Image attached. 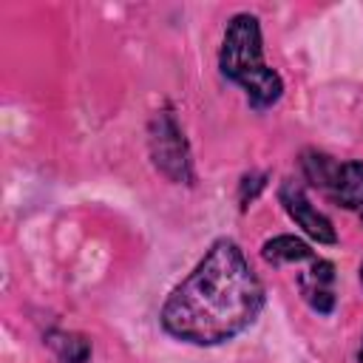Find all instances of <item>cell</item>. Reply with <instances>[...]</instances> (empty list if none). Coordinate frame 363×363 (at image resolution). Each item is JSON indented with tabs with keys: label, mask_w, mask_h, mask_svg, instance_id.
Segmentation results:
<instances>
[{
	"label": "cell",
	"mask_w": 363,
	"mask_h": 363,
	"mask_svg": "<svg viewBox=\"0 0 363 363\" xmlns=\"http://www.w3.org/2000/svg\"><path fill=\"white\" fill-rule=\"evenodd\" d=\"M267 187V173H247L244 179H241V184H238V201H241V210H247L255 199H258V193Z\"/></svg>",
	"instance_id": "9c48e42d"
},
{
	"label": "cell",
	"mask_w": 363,
	"mask_h": 363,
	"mask_svg": "<svg viewBox=\"0 0 363 363\" xmlns=\"http://www.w3.org/2000/svg\"><path fill=\"white\" fill-rule=\"evenodd\" d=\"M360 284H363V264H360Z\"/></svg>",
	"instance_id": "8fae6325"
},
{
	"label": "cell",
	"mask_w": 363,
	"mask_h": 363,
	"mask_svg": "<svg viewBox=\"0 0 363 363\" xmlns=\"http://www.w3.org/2000/svg\"><path fill=\"white\" fill-rule=\"evenodd\" d=\"M357 357H360V363H363V340H360V352H357Z\"/></svg>",
	"instance_id": "30bf717a"
},
{
	"label": "cell",
	"mask_w": 363,
	"mask_h": 363,
	"mask_svg": "<svg viewBox=\"0 0 363 363\" xmlns=\"http://www.w3.org/2000/svg\"><path fill=\"white\" fill-rule=\"evenodd\" d=\"M278 201L284 204L286 216L318 244H337V230L329 216H323L306 196L303 184L295 179H284L278 187Z\"/></svg>",
	"instance_id": "5b68a950"
},
{
	"label": "cell",
	"mask_w": 363,
	"mask_h": 363,
	"mask_svg": "<svg viewBox=\"0 0 363 363\" xmlns=\"http://www.w3.org/2000/svg\"><path fill=\"white\" fill-rule=\"evenodd\" d=\"M264 309V284L233 238H216L167 295L162 329L190 346H221L247 332Z\"/></svg>",
	"instance_id": "6da1fadb"
},
{
	"label": "cell",
	"mask_w": 363,
	"mask_h": 363,
	"mask_svg": "<svg viewBox=\"0 0 363 363\" xmlns=\"http://www.w3.org/2000/svg\"><path fill=\"white\" fill-rule=\"evenodd\" d=\"M45 343L51 346V352L60 357V363H88L91 360V340L79 332H65V329H48L45 332Z\"/></svg>",
	"instance_id": "ba28073f"
},
{
	"label": "cell",
	"mask_w": 363,
	"mask_h": 363,
	"mask_svg": "<svg viewBox=\"0 0 363 363\" xmlns=\"http://www.w3.org/2000/svg\"><path fill=\"white\" fill-rule=\"evenodd\" d=\"M261 258L272 267H281V264H312L318 258V252L298 235H275V238H267L261 244Z\"/></svg>",
	"instance_id": "52a82bcc"
},
{
	"label": "cell",
	"mask_w": 363,
	"mask_h": 363,
	"mask_svg": "<svg viewBox=\"0 0 363 363\" xmlns=\"http://www.w3.org/2000/svg\"><path fill=\"white\" fill-rule=\"evenodd\" d=\"M147 147H150V159H153L156 170L162 176H167L173 184L196 182L190 145H187L184 130L170 108L153 113V119L147 125Z\"/></svg>",
	"instance_id": "277c9868"
},
{
	"label": "cell",
	"mask_w": 363,
	"mask_h": 363,
	"mask_svg": "<svg viewBox=\"0 0 363 363\" xmlns=\"http://www.w3.org/2000/svg\"><path fill=\"white\" fill-rule=\"evenodd\" d=\"M218 71L247 94V102L255 111H267L284 96L281 74L264 62L261 20L250 11H238L227 20L218 48Z\"/></svg>",
	"instance_id": "7a4b0ae2"
},
{
	"label": "cell",
	"mask_w": 363,
	"mask_h": 363,
	"mask_svg": "<svg viewBox=\"0 0 363 363\" xmlns=\"http://www.w3.org/2000/svg\"><path fill=\"white\" fill-rule=\"evenodd\" d=\"M301 170L323 199L363 218V162H340L323 150H303Z\"/></svg>",
	"instance_id": "3957f363"
},
{
	"label": "cell",
	"mask_w": 363,
	"mask_h": 363,
	"mask_svg": "<svg viewBox=\"0 0 363 363\" xmlns=\"http://www.w3.org/2000/svg\"><path fill=\"white\" fill-rule=\"evenodd\" d=\"M335 264L329 258H315L309 264V269H303L298 275V289L301 298L306 301V306L318 315H332L335 312Z\"/></svg>",
	"instance_id": "8992f818"
}]
</instances>
